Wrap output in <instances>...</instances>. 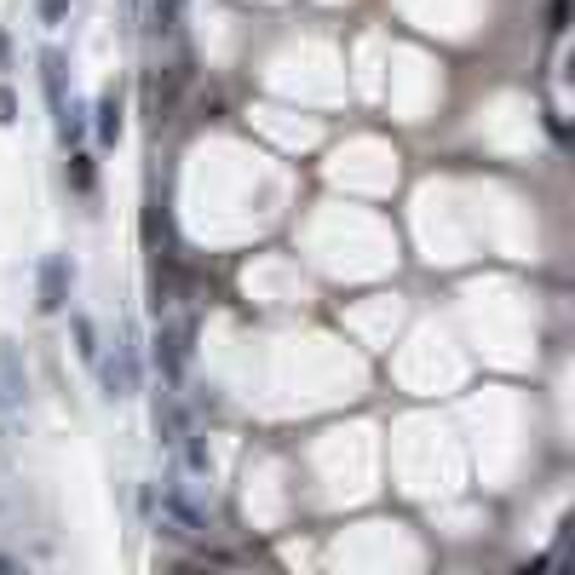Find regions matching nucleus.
<instances>
[{"instance_id":"3","label":"nucleus","mask_w":575,"mask_h":575,"mask_svg":"<svg viewBox=\"0 0 575 575\" xmlns=\"http://www.w3.org/2000/svg\"><path fill=\"white\" fill-rule=\"evenodd\" d=\"M23 403V368H18V345H0V414Z\"/></svg>"},{"instance_id":"1","label":"nucleus","mask_w":575,"mask_h":575,"mask_svg":"<svg viewBox=\"0 0 575 575\" xmlns=\"http://www.w3.org/2000/svg\"><path fill=\"white\" fill-rule=\"evenodd\" d=\"M98 380H104V397H133L138 391V351L133 345H115V357H98Z\"/></svg>"},{"instance_id":"8","label":"nucleus","mask_w":575,"mask_h":575,"mask_svg":"<svg viewBox=\"0 0 575 575\" xmlns=\"http://www.w3.org/2000/svg\"><path fill=\"white\" fill-rule=\"evenodd\" d=\"M18 121V98H12V87H0V127H12Z\"/></svg>"},{"instance_id":"5","label":"nucleus","mask_w":575,"mask_h":575,"mask_svg":"<svg viewBox=\"0 0 575 575\" xmlns=\"http://www.w3.org/2000/svg\"><path fill=\"white\" fill-rule=\"evenodd\" d=\"M156 432H161V443H179L190 426H184V414H179V403L173 397H156Z\"/></svg>"},{"instance_id":"10","label":"nucleus","mask_w":575,"mask_h":575,"mask_svg":"<svg viewBox=\"0 0 575 575\" xmlns=\"http://www.w3.org/2000/svg\"><path fill=\"white\" fill-rule=\"evenodd\" d=\"M12 64V46H6V35H0V69Z\"/></svg>"},{"instance_id":"2","label":"nucleus","mask_w":575,"mask_h":575,"mask_svg":"<svg viewBox=\"0 0 575 575\" xmlns=\"http://www.w3.org/2000/svg\"><path fill=\"white\" fill-rule=\"evenodd\" d=\"M64 299H69V259L52 253L41 265V311H64Z\"/></svg>"},{"instance_id":"9","label":"nucleus","mask_w":575,"mask_h":575,"mask_svg":"<svg viewBox=\"0 0 575 575\" xmlns=\"http://www.w3.org/2000/svg\"><path fill=\"white\" fill-rule=\"evenodd\" d=\"M64 12H69V0H41V18L46 23H64Z\"/></svg>"},{"instance_id":"7","label":"nucleus","mask_w":575,"mask_h":575,"mask_svg":"<svg viewBox=\"0 0 575 575\" xmlns=\"http://www.w3.org/2000/svg\"><path fill=\"white\" fill-rule=\"evenodd\" d=\"M69 179H75V190H92V161L87 156H69Z\"/></svg>"},{"instance_id":"6","label":"nucleus","mask_w":575,"mask_h":575,"mask_svg":"<svg viewBox=\"0 0 575 575\" xmlns=\"http://www.w3.org/2000/svg\"><path fill=\"white\" fill-rule=\"evenodd\" d=\"M69 328H75V351H81L87 363H98V328H92V317H75Z\"/></svg>"},{"instance_id":"4","label":"nucleus","mask_w":575,"mask_h":575,"mask_svg":"<svg viewBox=\"0 0 575 575\" xmlns=\"http://www.w3.org/2000/svg\"><path fill=\"white\" fill-rule=\"evenodd\" d=\"M121 127H127V121H121V92H104V98H98V138H104V144H115V138H121Z\"/></svg>"}]
</instances>
